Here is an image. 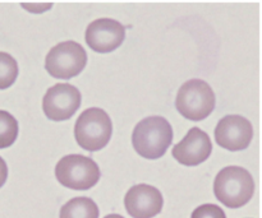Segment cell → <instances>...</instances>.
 I'll list each match as a JSON object with an SVG mask.
<instances>
[{
    "label": "cell",
    "mask_w": 262,
    "mask_h": 218,
    "mask_svg": "<svg viewBox=\"0 0 262 218\" xmlns=\"http://www.w3.org/2000/svg\"><path fill=\"white\" fill-rule=\"evenodd\" d=\"M81 92L69 83L50 87L42 99V110L53 122H64L76 114L81 106Z\"/></svg>",
    "instance_id": "52a82bcc"
},
{
    "label": "cell",
    "mask_w": 262,
    "mask_h": 218,
    "mask_svg": "<svg viewBox=\"0 0 262 218\" xmlns=\"http://www.w3.org/2000/svg\"><path fill=\"white\" fill-rule=\"evenodd\" d=\"M23 8L28 9L30 12L33 13H41V12H45L46 9L51 8V4H40V5H35V4H22Z\"/></svg>",
    "instance_id": "2e32d148"
},
{
    "label": "cell",
    "mask_w": 262,
    "mask_h": 218,
    "mask_svg": "<svg viewBox=\"0 0 262 218\" xmlns=\"http://www.w3.org/2000/svg\"><path fill=\"white\" fill-rule=\"evenodd\" d=\"M100 168L94 160L82 155L64 156L55 166V176L63 186L73 190H89L100 179Z\"/></svg>",
    "instance_id": "5b68a950"
},
{
    "label": "cell",
    "mask_w": 262,
    "mask_h": 218,
    "mask_svg": "<svg viewBox=\"0 0 262 218\" xmlns=\"http://www.w3.org/2000/svg\"><path fill=\"white\" fill-rule=\"evenodd\" d=\"M252 138V124L241 115H228L215 128V140L217 144L233 152L246 150Z\"/></svg>",
    "instance_id": "ba28073f"
},
{
    "label": "cell",
    "mask_w": 262,
    "mask_h": 218,
    "mask_svg": "<svg viewBox=\"0 0 262 218\" xmlns=\"http://www.w3.org/2000/svg\"><path fill=\"white\" fill-rule=\"evenodd\" d=\"M60 218H99V207L92 199L78 197L61 207Z\"/></svg>",
    "instance_id": "7c38bea8"
},
{
    "label": "cell",
    "mask_w": 262,
    "mask_h": 218,
    "mask_svg": "<svg viewBox=\"0 0 262 218\" xmlns=\"http://www.w3.org/2000/svg\"><path fill=\"white\" fill-rule=\"evenodd\" d=\"M164 199L160 190L147 184L132 186L125 194L124 206L133 218H152L163 209Z\"/></svg>",
    "instance_id": "30bf717a"
},
{
    "label": "cell",
    "mask_w": 262,
    "mask_h": 218,
    "mask_svg": "<svg viewBox=\"0 0 262 218\" xmlns=\"http://www.w3.org/2000/svg\"><path fill=\"white\" fill-rule=\"evenodd\" d=\"M214 193L217 201L229 208H241L252 199L255 181L246 168L228 166L216 175Z\"/></svg>",
    "instance_id": "7a4b0ae2"
},
{
    "label": "cell",
    "mask_w": 262,
    "mask_h": 218,
    "mask_svg": "<svg viewBox=\"0 0 262 218\" xmlns=\"http://www.w3.org/2000/svg\"><path fill=\"white\" fill-rule=\"evenodd\" d=\"M18 137V123L9 112L0 110V150L8 148Z\"/></svg>",
    "instance_id": "4fadbf2b"
},
{
    "label": "cell",
    "mask_w": 262,
    "mask_h": 218,
    "mask_svg": "<svg viewBox=\"0 0 262 218\" xmlns=\"http://www.w3.org/2000/svg\"><path fill=\"white\" fill-rule=\"evenodd\" d=\"M113 124L107 112L99 107L87 109L79 115L74 125V137L79 147L96 152L106 147L112 138Z\"/></svg>",
    "instance_id": "3957f363"
},
{
    "label": "cell",
    "mask_w": 262,
    "mask_h": 218,
    "mask_svg": "<svg viewBox=\"0 0 262 218\" xmlns=\"http://www.w3.org/2000/svg\"><path fill=\"white\" fill-rule=\"evenodd\" d=\"M87 64V54L76 41H64L54 46L45 58V69L51 77L71 79L78 76Z\"/></svg>",
    "instance_id": "8992f818"
},
{
    "label": "cell",
    "mask_w": 262,
    "mask_h": 218,
    "mask_svg": "<svg viewBox=\"0 0 262 218\" xmlns=\"http://www.w3.org/2000/svg\"><path fill=\"white\" fill-rule=\"evenodd\" d=\"M216 99L209 83L202 79H191L178 91L176 100L177 110L182 116L192 122L206 119L215 109Z\"/></svg>",
    "instance_id": "277c9868"
},
{
    "label": "cell",
    "mask_w": 262,
    "mask_h": 218,
    "mask_svg": "<svg viewBox=\"0 0 262 218\" xmlns=\"http://www.w3.org/2000/svg\"><path fill=\"white\" fill-rule=\"evenodd\" d=\"M173 129L170 123L161 116H150L141 120L132 134L133 148L147 160H158L171 144Z\"/></svg>",
    "instance_id": "6da1fadb"
},
{
    "label": "cell",
    "mask_w": 262,
    "mask_h": 218,
    "mask_svg": "<svg viewBox=\"0 0 262 218\" xmlns=\"http://www.w3.org/2000/svg\"><path fill=\"white\" fill-rule=\"evenodd\" d=\"M191 218H227V216L219 206L202 204L194 209Z\"/></svg>",
    "instance_id": "9a60e30c"
},
{
    "label": "cell",
    "mask_w": 262,
    "mask_h": 218,
    "mask_svg": "<svg viewBox=\"0 0 262 218\" xmlns=\"http://www.w3.org/2000/svg\"><path fill=\"white\" fill-rule=\"evenodd\" d=\"M18 77V64L12 55L0 51V89L12 86Z\"/></svg>",
    "instance_id": "5bb4252c"
},
{
    "label": "cell",
    "mask_w": 262,
    "mask_h": 218,
    "mask_svg": "<svg viewBox=\"0 0 262 218\" xmlns=\"http://www.w3.org/2000/svg\"><path fill=\"white\" fill-rule=\"evenodd\" d=\"M8 178V167H7V163L5 161L0 157V188L5 184Z\"/></svg>",
    "instance_id": "e0dca14e"
},
{
    "label": "cell",
    "mask_w": 262,
    "mask_h": 218,
    "mask_svg": "<svg viewBox=\"0 0 262 218\" xmlns=\"http://www.w3.org/2000/svg\"><path fill=\"white\" fill-rule=\"evenodd\" d=\"M125 37V27L112 18H100L90 23L86 30V42L96 53H112L119 47Z\"/></svg>",
    "instance_id": "9c48e42d"
},
{
    "label": "cell",
    "mask_w": 262,
    "mask_h": 218,
    "mask_svg": "<svg viewBox=\"0 0 262 218\" xmlns=\"http://www.w3.org/2000/svg\"><path fill=\"white\" fill-rule=\"evenodd\" d=\"M212 143L200 128H192L183 140L174 146L173 157L184 166H197L210 157Z\"/></svg>",
    "instance_id": "8fae6325"
},
{
    "label": "cell",
    "mask_w": 262,
    "mask_h": 218,
    "mask_svg": "<svg viewBox=\"0 0 262 218\" xmlns=\"http://www.w3.org/2000/svg\"><path fill=\"white\" fill-rule=\"evenodd\" d=\"M105 218H124V217H122L120 216V214H109V216H106Z\"/></svg>",
    "instance_id": "ac0fdd59"
}]
</instances>
